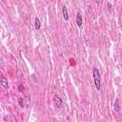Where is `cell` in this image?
<instances>
[{"instance_id": "cell-8", "label": "cell", "mask_w": 122, "mask_h": 122, "mask_svg": "<svg viewBox=\"0 0 122 122\" xmlns=\"http://www.w3.org/2000/svg\"><path fill=\"white\" fill-rule=\"evenodd\" d=\"M19 104H20V106L23 108L24 107V102H23V98H19Z\"/></svg>"}, {"instance_id": "cell-7", "label": "cell", "mask_w": 122, "mask_h": 122, "mask_svg": "<svg viewBox=\"0 0 122 122\" xmlns=\"http://www.w3.org/2000/svg\"><path fill=\"white\" fill-rule=\"evenodd\" d=\"M40 28H41V22L38 19V17H35V29L40 30Z\"/></svg>"}, {"instance_id": "cell-1", "label": "cell", "mask_w": 122, "mask_h": 122, "mask_svg": "<svg viewBox=\"0 0 122 122\" xmlns=\"http://www.w3.org/2000/svg\"><path fill=\"white\" fill-rule=\"evenodd\" d=\"M92 75H93V80H94V85L95 88L98 92H100L101 90V77H100V72L97 69H93L92 71Z\"/></svg>"}, {"instance_id": "cell-9", "label": "cell", "mask_w": 122, "mask_h": 122, "mask_svg": "<svg viewBox=\"0 0 122 122\" xmlns=\"http://www.w3.org/2000/svg\"><path fill=\"white\" fill-rule=\"evenodd\" d=\"M22 89H24V87H23V86H22V85H20V86H19V90H20V91H21V90H22Z\"/></svg>"}, {"instance_id": "cell-2", "label": "cell", "mask_w": 122, "mask_h": 122, "mask_svg": "<svg viewBox=\"0 0 122 122\" xmlns=\"http://www.w3.org/2000/svg\"><path fill=\"white\" fill-rule=\"evenodd\" d=\"M53 102H54V105H55V107L56 108H60L61 107V105H62V99H61V97L59 96V95H57V94H54L53 95Z\"/></svg>"}, {"instance_id": "cell-4", "label": "cell", "mask_w": 122, "mask_h": 122, "mask_svg": "<svg viewBox=\"0 0 122 122\" xmlns=\"http://www.w3.org/2000/svg\"><path fill=\"white\" fill-rule=\"evenodd\" d=\"M82 23H83V21H82L81 13H80V12H78V13H77V15H76V24H77V26H78V27H81V26H82Z\"/></svg>"}, {"instance_id": "cell-6", "label": "cell", "mask_w": 122, "mask_h": 122, "mask_svg": "<svg viewBox=\"0 0 122 122\" xmlns=\"http://www.w3.org/2000/svg\"><path fill=\"white\" fill-rule=\"evenodd\" d=\"M113 108H114V111H116V112H120V105H119V99H118V98L115 99Z\"/></svg>"}, {"instance_id": "cell-10", "label": "cell", "mask_w": 122, "mask_h": 122, "mask_svg": "<svg viewBox=\"0 0 122 122\" xmlns=\"http://www.w3.org/2000/svg\"><path fill=\"white\" fill-rule=\"evenodd\" d=\"M108 6H109V9L111 10V8H112V6H111V3H108Z\"/></svg>"}, {"instance_id": "cell-3", "label": "cell", "mask_w": 122, "mask_h": 122, "mask_svg": "<svg viewBox=\"0 0 122 122\" xmlns=\"http://www.w3.org/2000/svg\"><path fill=\"white\" fill-rule=\"evenodd\" d=\"M0 83H1V85H2L5 89H8V88H9V83H8V80H7V78H6L5 76H2V77H1Z\"/></svg>"}, {"instance_id": "cell-5", "label": "cell", "mask_w": 122, "mask_h": 122, "mask_svg": "<svg viewBox=\"0 0 122 122\" xmlns=\"http://www.w3.org/2000/svg\"><path fill=\"white\" fill-rule=\"evenodd\" d=\"M62 12H63L64 20L68 21V20H69V14H68V12H67V8H66V6H63V7H62Z\"/></svg>"}]
</instances>
